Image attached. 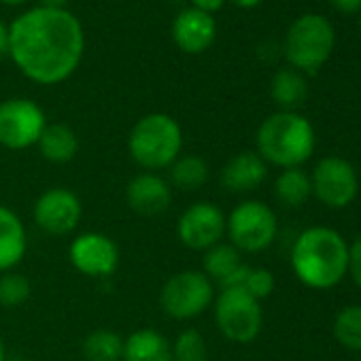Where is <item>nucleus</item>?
Here are the masks:
<instances>
[{"instance_id":"obj_1","label":"nucleus","mask_w":361,"mask_h":361,"mask_svg":"<svg viewBox=\"0 0 361 361\" xmlns=\"http://www.w3.org/2000/svg\"><path fill=\"white\" fill-rule=\"evenodd\" d=\"M85 54L81 22L66 9L35 7L9 26V58L37 85H60L75 75Z\"/></svg>"},{"instance_id":"obj_2","label":"nucleus","mask_w":361,"mask_h":361,"mask_svg":"<svg viewBox=\"0 0 361 361\" xmlns=\"http://www.w3.org/2000/svg\"><path fill=\"white\" fill-rule=\"evenodd\" d=\"M291 270L295 279L317 291H327L348 276V243L325 226L306 228L291 247Z\"/></svg>"},{"instance_id":"obj_3","label":"nucleus","mask_w":361,"mask_h":361,"mask_svg":"<svg viewBox=\"0 0 361 361\" xmlns=\"http://www.w3.org/2000/svg\"><path fill=\"white\" fill-rule=\"evenodd\" d=\"M255 151L281 170L302 168L314 153L317 134L312 123L295 111H279L266 117L255 134Z\"/></svg>"},{"instance_id":"obj_4","label":"nucleus","mask_w":361,"mask_h":361,"mask_svg":"<svg viewBox=\"0 0 361 361\" xmlns=\"http://www.w3.org/2000/svg\"><path fill=\"white\" fill-rule=\"evenodd\" d=\"M183 151V130L168 113L140 117L128 136V153L145 172L168 170Z\"/></svg>"},{"instance_id":"obj_5","label":"nucleus","mask_w":361,"mask_h":361,"mask_svg":"<svg viewBox=\"0 0 361 361\" xmlns=\"http://www.w3.org/2000/svg\"><path fill=\"white\" fill-rule=\"evenodd\" d=\"M336 35L331 24L317 13H306L293 20L285 37V58L293 71L302 75L319 73L334 54Z\"/></svg>"},{"instance_id":"obj_6","label":"nucleus","mask_w":361,"mask_h":361,"mask_svg":"<svg viewBox=\"0 0 361 361\" xmlns=\"http://www.w3.org/2000/svg\"><path fill=\"white\" fill-rule=\"evenodd\" d=\"M213 314L221 336L234 344L253 342L264 327L262 302L240 287L219 289V293H215Z\"/></svg>"},{"instance_id":"obj_7","label":"nucleus","mask_w":361,"mask_h":361,"mask_svg":"<svg viewBox=\"0 0 361 361\" xmlns=\"http://www.w3.org/2000/svg\"><path fill=\"white\" fill-rule=\"evenodd\" d=\"M279 234L276 213L262 200H243L226 215V236L240 253L266 251Z\"/></svg>"},{"instance_id":"obj_8","label":"nucleus","mask_w":361,"mask_h":361,"mask_svg":"<svg viewBox=\"0 0 361 361\" xmlns=\"http://www.w3.org/2000/svg\"><path fill=\"white\" fill-rule=\"evenodd\" d=\"M215 302V285L202 270H180L159 289L164 314L176 321H190L207 312Z\"/></svg>"},{"instance_id":"obj_9","label":"nucleus","mask_w":361,"mask_h":361,"mask_svg":"<svg viewBox=\"0 0 361 361\" xmlns=\"http://www.w3.org/2000/svg\"><path fill=\"white\" fill-rule=\"evenodd\" d=\"M312 196L331 211H342L350 207L359 194V176L355 166L340 157H321L310 172Z\"/></svg>"},{"instance_id":"obj_10","label":"nucleus","mask_w":361,"mask_h":361,"mask_svg":"<svg viewBox=\"0 0 361 361\" xmlns=\"http://www.w3.org/2000/svg\"><path fill=\"white\" fill-rule=\"evenodd\" d=\"M47 126L45 111L28 98H9L0 102V147L24 151L39 142Z\"/></svg>"},{"instance_id":"obj_11","label":"nucleus","mask_w":361,"mask_h":361,"mask_svg":"<svg viewBox=\"0 0 361 361\" xmlns=\"http://www.w3.org/2000/svg\"><path fill=\"white\" fill-rule=\"evenodd\" d=\"M180 245L192 251H207L226 238V213L209 200L190 204L176 221Z\"/></svg>"},{"instance_id":"obj_12","label":"nucleus","mask_w":361,"mask_h":361,"mask_svg":"<svg viewBox=\"0 0 361 361\" xmlns=\"http://www.w3.org/2000/svg\"><path fill=\"white\" fill-rule=\"evenodd\" d=\"M81 217L83 204L79 196L68 188L45 190L32 207V219L37 228L49 236H66L75 232Z\"/></svg>"},{"instance_id":"obj_13","label":"nucleus","mask_w":361,"mask_h":361,"mask_svg":"<svg viewBox=\"0 0 361 361\" xmlns=\"http://www.w3.org/2000/svg\"><path fill=\"white\" fill-rule=\"evenodd\" d=\"M68 259L90 279H106L119 268V247L102 232H83L68 247Z\"/></svg>"},{"instance_id":"obj_14","label":"nucleus","mask_w":361,"mask_h":361,"mask_svg":"<svg viewBox=\"0 0 361 361\" xmlns=\"http://www.w3.org/2000/svg\"><path fill=\"white\" fill-rule=\"evenodd\" d=\"M126 202L132 213L142 217H155L170 209L172 188L157 172H138L126 185Z\"/></svg>"},{"instance_id":"obj_15","label":"nucleus","mask_w":361,"mask_h":361,"mask_svg":"<svg viewBox=\"0 0 361 361\" xmlns=\"http://www.w3.org/2000/svg\"><path fill=\"white\" fill-rule=\"evenodd\" d=\"M172 41L185 54H202L207 51L217 39V22L213 16L188 7L180 11L172 22Z\"/></svg>"},{"instance_id":"obj_16","label":"nucleus","mask_w":361,"mask_h":361,"mask_svg":"<svg viewBox=\"0 0 361 361\" xmlns=\"http://www.w3.org/2000/svg\"><path fill=\"white\" fill-rule=\"evenodd\" d=\"M266 178L268 164L257 151H240L232 155L219 172V183L230 194H251L264 185Z\"/></svg>"},{"instance_id":"obj_17","label":"nucleus","mask_w":361,"mask_h":361,"mask_svg":"<svg viewBox=\"0 0 361 361\" xmlns=\"http://www.w3.org/2000/svg\"><path fill=\"white\" fill-rule=\"evenodd\" d=\"M247 270L249 264L243 262V253L230 243H219L202 255V272L213 281V285H219V289L240 287Z\"/></svg>"},{"instance_id":"obj_18","label":"nucleus","mask_w":361,"mask_h":361,"mask_svg":"<svg viewBox=\"0 0 361 361\" xmlns=\"http://www.w3.org/2000/svg\"><path fill=\"white\" fill-rule=\"evenodd\" d=\"M28 251V232L20 215L0 204V274L16 270Z\"/></svg>"},{"instance_id":"obj_19","label":"nucleus","mask_w":361,"mask_h":361,"mask_svg":"<svg viewBox=\"0 0 361 361\" xmlns=\"http://www.w3.org/2000/svg\"><path fill=\"white\" fill-rule=\"evenodd\" d=\"M121 361H172V342L157 329H136L123 338Z\"/></svg>"},{"instance_id":"obj_20","label":"nucleus","mask_w":361,"mask_h":361,"mask_svg":"<svg viewBox=\"0 0 361 361\" xmlns=\"http://www.w3.org/2000/svg\"><path fill=\"white\" fill-rule=\"evenodd\" d=\"M37 147L49 164H68L79 153V138L71 126L58 121L45 126Z\"/></svg>"},{"instance_id":"obj_21","label":"nucleus","mask_w":361,"mask_h":361,"mask_svg":"<svg viewBox=\"0 0 361 361\" xmlns=\"http://www.w3.org/2000/svg\"><path fill=\"white\" fill-rule=\"evenodd\" d=\"M211 176L209 161L196 153H180L168 168L166 180L170 183L172 190L178 192H198L202 185H207V180Z\"/></svg>"},{"instance_id":"obj_22","label":"nucleus","mask_w":361,"mask_h":361,"mask_svg":"<svg viewBox=\"0 0 361 361\" xmlns=\"http://www.w3.org/2000/svg\"><path fill=\"white\" fill-rule=\"evenodd\" d=\"M274 198L285 209H300L312 198L310 174L302 168H285L274 178Z\"/></svg>"},{"instance_id":"obj_23","label":"nucleus","mask_w":361,"mask_h":361,"mask_svg":"<svg viewBox=\"0 0 361 361\" xmlns=\"http://www.w3.org/2000/svg\"><path fill=\"white\" fill-rule=\"evenodd\" d=\"M270 96L281 111H295L308 96V83L302 73L283 68L270 81Z\"/></svg>"},{"instance_id":"obj_24","label":"nucleus","mask_w":361,"mask_h":361,"mask_svg":"<svg viewBox=\"0 0 361 361\" xmlns=\"http://www.w3.org/2000/svg\"><path fill=\"white\" fill-rule=\"evenodd\" d=\"M85 361H121L123 338L113 329H94L81 342Z\"/></svg>"},{"instance_id":"obj_25","label":"nucleus","mask_w":361,"mask_h":361,"mask_svg":"<svg viewBox=\"0 0 361 361\" xmlns=\"http://www.w3.org/2000/svg\"><path fill=\"white\" fill-rule=\"evenodd\" d=\"M334 338L340 346L361 353V304L344 306L334 319Z\"/></svg>"},{"instance_id":"obj_26","label":"nucleus","mask_w":361,"mask_h":361,"mask_svg":"<svg viewBox=\"0 0 361 361\" xmlns=\"http://www.w3.org/2000/svg\"><path fill=\"white\" fill-rule=\"evenodd\" d=\"M172 361H209V346L204 336L188 327L172 342Z\"/></svg>"},{"instance_id":"obj_27","label":"nucleus","mask_w":361,"mask_h":361,"mask_svg":"<svg viewBox=\"0 0 361 361\" xmlns=\"http://www.w3.org/2000/svg\"><path fill=\"white\" fill-rule=\"evenodd\" d=\"M30 293H32V285L24 274L16 270L0 274V306L18 308L28 302Z\"/></svg>"},{"instance_id":"obj_28","label":"nucleus","mask_w":361,"mask_h":361,"mask_svg":"<svg viewBox=\"0 0 361 361\" xmlns=\"http://www.w3.org/2000/svg\"><path fill=\"white\" fill-rule=\"evenodd\" d=\"M274 287H276L274 274L268 268H253V266H249V270L240 283V289H245L249 295H253L259 302L270 298Z\"/></svg>"},{"instance_id":"obj_29","label":"nucleus","mask_w":361,"mask_h":361,"mask_svg":"<svg viewBox=\"0 0 361 361\" xmlns=\"http://www.w3.org/2000/svg\"><path fill=\"white\" fill-rule=\"evenodd\" d=\"M348 274L355 281V285L361 289V232L348 245Z\"/></svg>"},{"instance_id":"obj_30","label":"nucleus","mask_w":361,"mask_h":361,"mask_svg":"<svg viewBox=\"0 0 361 361\" xmlns=\"http://www.w3.org/2000/svg\"><path fill=\"white\" fill-rule=\"evenodd\" d=\"M228 0H192V7L198 9V11H204L209 16H215L217 11L224 9V5Z\"/></svg>"},{"instance_id":"obj_31","label":"nucleus","mask_w":361,"mask_h":361,"mask_svg":"<svg viewBox=\"0 0 361 361\" xmlns=\"http://www.w3.org/2000/svg\"><path fill=\"white\" fill-rule=\"evenodd\" d=\"M329 5L344 16H353L361 11V0H329Z\"/></svg>"},{"instance_id":"obj_32","label":"nucleus","mask_w":361,"mask_h":361,"mask_svg":"<svg viewBox=\"0 0 361 361\" xmlns=\"http://www.w3.org/2000/svg\"><path fill=\"white\" fill-rule=\"evenodd\" d=\"M9 54V26L0 20V58Z\"/></svg>"},{"instance_id":"obj_33","label":"nucleus","mask_w":361,"mask_h":361,"mask_svg":"<svg viewBox=\"0 0 361 361\" xmlns=\"http://www.w3.org/2000/svg\"><path fill=\"white\" fill-rule=\"evenodd\" d=\"M234 7H240V9H253V7H259L264 0H228Z\"/></svg>"},{"instance_id":"obj_34","label":"nucleus","mask_w":361,"mask_h":361,"mask_svg":"<svg viewBox=\"0 0 361 361\" xmlns=\"http://www.w3.org/2000/svg\"><path fill=\"white\" fill-rule=\"evenodd\" d=\"M68 0H41V7H47V9H66Z\"/></svg>"},{"instance_id":"obj_35","label":"nucleus","mask_w":361,"mask_h":361,"mask_svg":"<svg viewBox=\"0 0 361 361\" xmlns=\"http://www.w3.org/2000/svg\"><path fill=\"white\" fill-rule=\"evenodd\" d=\"M26 0H0V5H7V7H18V5H24Z\"/></svg>"},{"instance_id":"obj_36","label":"nucleus","mask_w":361,"mask_h":361,"mask_svg":"<svg viewBox=\"0 0 361 361\" xmlns=\"http://www.w3.org/2000/svg\"><path fill=\"white\" fill-rule=\"evenodd\" d=\"M0 361H7V348H5L3 340H0Z\"/></svg>"},{"instance_id":"obj_37","label":"nucleus","mask_w":361,"mask_h":361,"mask_svg":"<svg viewBox=\"0 0 361 361\" xmlns=\"http://www.w3.org/2000/svg\"><path fill=\"white\" fill-rule=\"evenodd\" d=\"M359 28H361V20H359Z\"/></svg>"}]
</instances>
